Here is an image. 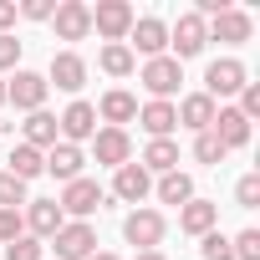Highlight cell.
Wrapping results in <instances>:
<instances>
[{"mask_svg": "<svg viewBox=\"0 0 260 260\" xmlns=\"http://www.w3.org/2000/svg\"><path fill=\"white\" fill-rule=\"evenodd\" d=\"M51 250H56V260H87V255H97V230L87 219H72L51 235Z\"/></svg>", "mask_w": 260, "mask_h": 260, "instance_id": "6da1fadb", "label": "cell"}, {"mask_svg": "<svg viewBox=\"0 0 260 260\" xmlns=\"http://www.w3.org/2000/svg\"><path fill=\"white\" fill-rule=\"evenodd\" d=\"M133 21H138V16H133V6H127V0H97V11H92V31L107 36V46L133 31Z\"/></svg>", "mask_w": 260, "mask_h": 260, "instance_id": "7a4b0ae2", "label": "cell"}, {"mask_svg": "<svg viewBox=\"0 0 260 260\" xmlns=\"http://www.w3.org/2000/svg\"><path fill=\"white\" fill-rule=\"evenodd\" d=\"M138 82L153 92V102H169V97L179 92V82H184V67H179L174 56H153V61H143Z\"/></svg>", "mask_w": 260, "mask_h": 260, "instance_id": "3957f363", "label": "cell"}, {"mask_svg": "<svg viewBox=\"0 0 260 260\" xmlns=\"http://www.w3.org/2000/svg\"><path fill=\"white\" fill-rule=\"evenodd\" d=\"M92 153H97V164H107V169L133 164V138H127V127H97V133H92Z\"/></svg>", "mask_w": 260, "mask_h": 260, "instance_id": "277c9868", "label": "cell"}, {"mask_svg": "<svg viewBox=\"0 0 260 260\" xmlns=\"http://www.w3.org/2000/svg\"><path fill=\"white\" fill-rule=\"evenodd\" d=\"M61 214H72V219H87V214H97L102 209V184L97 179H72L67 189H61Z\"/></svg>", "mask_w": 260, "mask_h": 260, "instance_id": "5b68a950", "label": "cell"}, {"mask_svg": "<svg viewBox=\"0 0 260 260\" xmlns=\"http://www.w3.org/2000/svg\"><path fill=\"white\" fill-rule=\"evenodd\" d=\"M164 214L158 209H133L122 219V235H127V245H138V250H158V240H164Z\"/></svg>", "mask_w": 260, "mask_h": 260, "instance_id": "8992f818", "label": "cell"}, {"mask_svg": "<svg viewBox=\"0 0 260 260\" xmlns=\"http://www.w3.org/2000/svg\"><path fill=\"white\" fill-rule=\"evenodd\" d=\"M46 77L41 72H16L11 82H6V102H16L21 112H41V102H46Z\"/></svg>", "mask_w": 260, "mask_h": 260, "instance_id": "52a82bcc", "label": "cell"}, {"mask_svg": "<svg viewBox=\"0 0 260 260\" xmlns=\"http://www.w3.org/2000/svg\"><path fill=\"white\" fill-rule=\"evenodd\" d=\"M204 36H209V41H224V46H240V41H250V16L235 11V6H224L219 16L204 21Z\"/></svg>", "mask_w": 260, "mask_h": 260, "instance_id": "ba28073f", "label": "cell"}, {"mask_svg": "<svg viewBox=\"0 0 260 260\" xmlns=\"http://www.w3.org/2000/svg\"><path fill=\"white\" fill-rule=\"evenodd\" d=\"M148 189H153V174H148L143 164H122V169H112V194H117L122 204H143Z\"/></svg>", "mask_w": 260, "mask_h": 260, "instance_id": "9c48e42d", "label": "cell"}, {"mask_svg": "<svg viewBox=\"0 0 260 260\" xmlns=\"http://www.w3.org/2000/svg\"><path fill=\"white\" fill-rule=\"evenodd\" d=\"M56 127H61V143H77V148H82V143L97 133V107H92V102H72V107L56 117Z\"/></svg>", "mask_w": 260, "mask_h": 260, "instance_id": "30bf717a", "label": "cell"}, {"mask_svg": "<svg viewBox=\"0 0 260 260\" xmlns=\"http://www.w3.org/2000/svg\"><path fill=\"white\" fill-rule=\"evenodd\" d=\"M204 41H209V36H204V21H199L194 11H189V16H179V26L169 31V46H174V61H179V67H184V56H199V51H204Z\"/></svg>", "mask_w": 260, "mask_h": 260, "instance_id": "8fae6325", "label": "cell"}, {"mask_svg": "<svg viewBox=\"0 0 260 260\" xmlns=\"http://www.w3.org/2000/svg\"><path fill=\"white\" fill-rule=\"evenodd\" d=\"M46 87L82 92V87H87V61H82L77 51H56V56H51V72H46Z\"/></svg>", "mask_w": 260, "mask_h": 260, "instance_id": "7c38bea8", "label": "cell"}, {"mask_svg": "<svg viewBox=\"0 0 260 260\" xmlns=\"http://www.w3.org/2000/svg\"><path fill=\"white\" fill-rule=\"evenodd\" d=\"M240 87H245V67H240L235 56L209 61V72H204V97H235Z\"/></svg>", "mask_w": 260, "mask_h": 260, "instance_id": "4fadbf2b", "label": "cell"}, {"mask_svg": "<svg viewBox=\"0 0 260 260\" xmlns=\"http://www.w3.org/2000/svg\"><path fill=\"white\" fill-rule=\"evenodd\" d=\"M61 224H67V214H61L56 199H26V230H31V240H51Z\"/></svg>", "mask_w": 260, "mask_h": 260, "instance_id": "5bb4252c", "label": "cell"}, {"mask_svg": "<svg viewBox=\"0 0 260 260\" xmlns=\"http://www.w3.org/2000/svg\"><path fill=\"white\" fill-rule=\"evenodd\" d=\"M51 21H56V36L61 41H82L92 31V6H82V0H61V6L51 11Z\"/></svg>", "mask_w": 260, "mask_h": 260, "instance_id": "9a60e30c", "label": "cell"}, {"mask_svg": "<svg viewBox=\"0 0 260 260\" xmlns=\"http://www.w3.org/2000/svg\"><path fill=\"white\" fill-rule=\"evenodd\" d=\"M209 133H214V138L224 143V153H230V148H245V143H250V122L240 117V107H214Z\"/></svg>", "mask_w": 260, "mask_h": 260, "instance_id": "2e32d148", "label": "cell"}, {"mask_svg": "<svg viewBox=\"0 0 260 260\" xmlns=\"http://www.w3.org/2000/svg\"><path fill=\"white\" fill-rule=\"evenodd\" d=\"M127 36H133V46H138L148 61L169 51V26H164L158 16H143V21H133V31H127ZM133 46H127V51H133Z\"/></svg>", "mask_w": 260, "mask_h": 260, "instance_id": "e0dca14e", "label": "cell"}, {"mask_svg": "<svg viewBox=\"0 0 260 260\" xmlns=\"http://www.w3.org/2000/svg\"><path fill=\"white\" fill-rule=\"evenodd\" d=\"M82 164H87V153H82L77 143H56V148H46V174L61 179V184L82 179Z\"/></svg>", "mask_w": 260, "mask_h": 260, "instance_id": "ac0fdd59", "label": "cell"}, {"mask_svg": "<svg viewBox=\"0 0 260 260\" xmlns=\"http://www.w3.org/2000/svg\"><path fill=\"white\" fill-rule=\"evenodd\" d=\"M97 117H102L107 127L133 122V117H138V97H133V92H122V87H112V92H102V102H97Z\"/></svg>", "mask_w": 260, "mask_h": 260, "instance_id": "d6986e66", "label": "cell"}, {"mask_svg": "<svg viewBox=\"0 0 260 260\" xmlns=\"http://www.w3.org/2000/svg\"><path fill=\"white\" fill-rule=\"evenodd\" d=\"M179 127H189V133H209V122H214V97H204V92H189L179 107Z\"/></svg>", "mask_w": 260, "mask_h": 260, "instance_id": "ffe728a7", "label": "cell"}, {"mask_svg": "<svg viewBox=\"0 0 260 260\" xmlns=\"http://www.w3.org/2000/svg\"><path fill=\"white\" fill-rule=\"evenodd\" d=\"M214 219H219V204H209V199H189V204L179 209V230H184V235H209Z\"/></svg>", "mask_w": 260, "mask_h": 260, "instance_id": "44dd1931", "label": "cell"}, {"mask_svg": "<svg viewBox=\"0 0 260 260\" xmlns=\"http://www.w3.org/2000/svg\"><path fill=\"white\" fill-rule=\"evenodd\" d=\"M138 122L148 138H169L179 127V112H174V102H148V107H138Z\"/></svg>", "mask_w": 260, "mask_h": 260, "instance_id": "7402d4cb", "label": "cell"}, {"mask_svg": "<svg viewBox=\"0 0 260 260\" xmlns=\"http://www.w3.org/2000/svg\"><path fill=\"white\" fill-rule=\"evenodd\" d=\"M138 164H143L148 174H158V179H164V174H174V169H179V143H174V138H153V143L143 148V158H138Z\"/></svg>", "mask_w": 260, "mask_h": 260, "instance_id": "603a6c76", "label": "cell"}, {"mask_svg": "<svg viewBox=\"0 0 260 260\" xmlns=\"http://www.w3.org/2000/svg\"><path fill=\"white\" fill-rule=\"evenodd\" d=\"M26 143H31V148H56V143H61V127H56V117H51L46 107L26 117Z\"/></svg>", "mask_w": 260, "mask_h": 260, "instance_id": "cb8c5ba5", "label": "cell"}, {"mask_svg": "<svg viewBox=\"0 0 260 260\" xmlns=\"http://www.w3.org/2000/svg\"><path fill=\"white\" fill-rule=\"evenodd\" d=\"M6 174H16L21 184H31L36 174H46V153H41V148H31V143H21V148L11 153V169H6Z\"/></svg>", "mask_w": 260, "mask_h": 260, "instance_id": "d4e9b609", "label": "cell"}, {"mask_svg": "<svg viewBox=\"0 0 260 260\" xmlns=\"http://www.w3.org/2000/svg\"><path fill=\"white\" fill-rule=\"evenodd\" d=\"M158 199L184 209V204L194 199V179H189V174H179V169H174V174H164V179H158Z\"/></svg>", "mask_w": 260, "mask_h": 260, "instance_id": "484cf974", "label": "cell"}, {"mask_svg": "<svg viewBox=\"0 0 260 260\" xmlns=\"http://www.w3.org/2000/svg\"><path fill=\"white\" fill-rule=\"evenodd\" d=\"M97 61H102V72H107V77H127V72L138 67V56L127 51V41H112V46H102V56H97Z\"/></svg>", "mask_w": 260, "mask_h": 260, "instance_id": "4316f807", "label": "cell"}, {"mask_svg": "<svg viewBox=\"0 0 260 260\" xmlns=\"http://www.w3.org/2000/svg\"><path fill=\"white\" fill-rule=\"evenodd\" d=\"M21 204H26V184L0 169V209H21Z\"/></svg>", "mask_w": 260, "mask_h": 260, "instance_id": "83f0119b", "label": "cell"}, {"mask_svg": "<svg viewBox=\"0 0 260 260\" xmlns=\"http://www.w3.org/2000/svg\"><path fill=\"white\" fill-rule=\"evenodd\" d=\"M194 158L199 164H224V143L214 133H194Z\"/></svg>", "mask_w": 260, "mask_h": 260, "instance_id": "f1b7e54d", "label": "cell"}, {"mask_svg": "<svg viewBox=\"0 0 260 260\" xmlns=\"http://www.w3.org/2000/svg\"><path fill=\"white\" fill-rule=\"evenodd\" d=\"M6 260H46V245H41V240H31V235H21V240H11V245H6Z\"/></svg>", "mask_w": 260, "mask_h": 260, "instance_id": "f546056e", "label": "cell"}, {"mask_svg": "<svg viewBox=\"0 0 260 260\" xmlns=\"http://www.w3.org/2000/svg\"><path fill=\"white\" fill-rule=\"evenodd\" d=\"M230 250H235V260H260V230H240L230 240Z\"/></svg>", "mask_w": 260, "mask_h": 260, "instance_id": "4dcf8cb0", "label": "cell"}, {"mask_svg": "<svg viewBox=\"0 0 260 260\" xmlns=\"http://www.w3.org/2000/svg\"><path fill=\"white\" fill-rule=\"evenodd\" d=\"M199 240H204V250H199L204 260H235V250H230V240H224L219 230H209V235H199Z\"/></svg>", "mask_w": 260, "mask_h": 260, "instance_id": "1f68e13d", "label": "cell"}, {"mask_svg": "<svg viewBox=\"0 0 260 260\" xmlns=\"http://www.w3.org/2000/svg\"><path fill=\"white\" fill-rule=\"evenodd\" d=\"M235 199H240V209H255V204H260V174H245V179L235 184Z\"/></svg>", "mask_w": 260, "mask_h": 260, "instance_id": "d6a6232c", "label": "cell"}, {"mask_svg": "<svg viewBox=\"0 0 260 260\" xmlns=\"http://www.w3.org/2000/svg\"><path fill=\"white\" fill-rule=\"evenodd\" d=\"M26 235V219H21V209H0V240H21Z\"/></svg>", "mask_w": 260, "mask_h": 260, "instance_id": "836d02e7", "label": "cell"}, {"mask_svg": "<svg viewBox=\"0 0 260 260\" xmlns=\"http://www.w3.org/2000/svg\"><path fill=\"white\" fill-rule=\"evenodd\" d=\"M240 117H245V122H250V117H260V87H255V82H245V87H240Z\"/></svg>", "mask_w": 260, "mask_h": 260, "instance_id": "e575fe53", "label": "cell"}, {"mask_svg": "<svg viewBox=\"0 0 260 260\" xmlns=\"http://www.w3.org/2000/svg\"><path fill=\"white\" fill-rule=\"evenodd\" d=\"M16 61H21V41L16 36H0V72H11Z\"/></svg>", "mask_w": 260, "mask_h": 260, "instance_id": "d590c367", "label": "cell"}, {"mask_svg": "<svg viewBox=\"0 0 260 260\" xmlns=\"http://www.w3.org/2000/svg\"><path fill=\"white\" fill-rule=\"evenodd\" d=\"M51 11H56L51 0H26V6H21V16H26V21H51Z\"/></svg>", "mask_w": 260, "mask_h": 260, "instance_id": "8d00e7d4", "label": "cell"}, {"mask_svg": "<svg viewBox=\"0 0 260 260\" xmlns=\"http://www.w3.org/2000/svg\"><path fill=\"white\" fill-rule=\"evenodd\" d=\"M16 16H21V6H16V0H0V36H11Z\"/></svg>", "mask_w": 260, "mask_h": 260, "instance_id": "74e56055", "label": "cell"}, {"mask_svg": "<svg viewBox=\"0 0 260 260\" xmlns=\"http://www.w3.org/2000/svg\"><path fill=\"white\" fill-rule=\"evenodd\" d=\"M133 260H164V250H138Z\"/></svg>", "mask_w": 260, "mask_h": 260, "instance_id": "f35d334b", "label": "cell"}, {"mask_svg": "<svg viewBox=\"0 0 260 260\" xmlns=\"http://www.w3.org/2000/svg\"><path fill=\"white\" fill-rule=\"evenodd\" d=\"M87 260H117V255H112V250H97V255H87Z\"/></svg>", "mask_w": 260, "mask_h": 260, "instance_id": "ab89813d", "label": "cell"}, {"mask_svg": "<svg viewBox=\"0 0 260 260\" xmlns=\"http://www.w3.org/2000/svg\"><path fill=\"white\" fill-rule=\"evenodd\" d=\"M0 107H6V82H0Z\"/></svg>", "mask_w": 260, "mask_h": 260, "instance_id": "60d3db41", "label": "cell"}, {"mask_svg": "<svg viewBox=\"0 0 260 260\" xmlns=\"http://www.w3.org/2000/svg\"><path fill=\"white\" fill-rule=\"evenodd\" d=\"M0 133H6V122H0Z\"/></svg>", "mask_w": 260, "mask_h": 260, "instance_id": "b9f144b4", "label": "cell"}]
</instances>
